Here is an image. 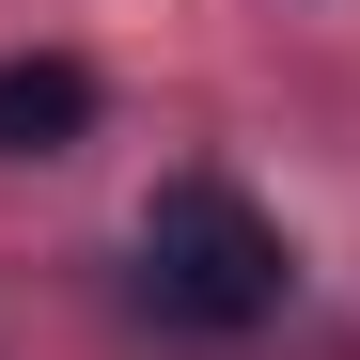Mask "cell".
<instances>
[{"mask_svg": "<svg viewBox=\"0 0 360 360\" xmlns=\"http://www.w3.org/2000/svg\"><path fill=\"white\" fill-rule=\"evenodd\" d=\"M282 219L251 204V188H219V172H172V188L141 204V297H157V314L172 329H266L282 314Z\"/></svg>", "mask_w": 360, "mask_h": 360, "instance_id": "6da1fadb", "label": "cell"}, {"mask_svg": "<svg viewBox=\"0 0 360 360\" xmlns=\"http://www.w3.org/2000/svg\"><path fill=\"white\" fill-rule=\"evenodd\" d=\"M63 141H94V63L16 47L0 63V157H63Z\"/></svg>", "mask_w": 360, "mask_h": 360, "instance_id": "7a4b0ae2", "label": "cell"}]
</instances>
